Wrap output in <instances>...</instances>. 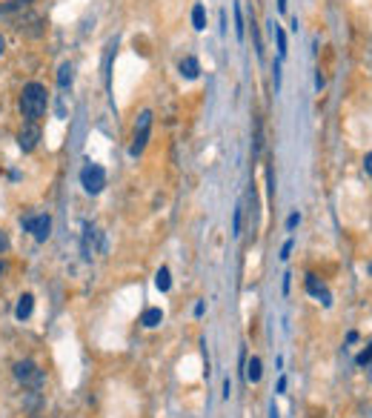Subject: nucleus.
Masks as SVG:
<instances>
[{
	"mask_svg": "<svg viewBox=\"0 0 372 418\" xmlns=\"http://www.w3.org/2000/svg\"><path fill=\"white\" fill-rule=\"evenodd\" d=\"M46 101H49V95H46V86L43 83H26L20 92V112L26 121H37L40 115L46 112Z\"/></svg>",
	"mask_w": 372,
	"mask_h": 418,
	"instance_id": "obj_1",
	"label": "nucleus"
},
{
	"mask_svg": "<svg viewBox=\"0 0 372 418\" xmlns=\"http://www.w3.org/2000/svg\"><path fill=\"white\" fill-rule=\"evenodd\" d=\"M15 378H17V384L29 387V390H35V392L43 390V384H46L43 369H40L35 361H29V358H23V361L15 364Z\"/></svg>",
	"mask_w": 372,
	"mask_h": 418,
	"instance_id": "obj_2",
	"label": "nucleus"
},
{
	"mask_svg": "<svg viewBox=\"0 0 372 418\" xmlns=\"http://www.w3.org/2000/svg\"><path fill=\"white\" fill-rule=\"evenodd\" d=\"M149 132H152V112L144 109V112H141V118H137V124H135V144H132V149H129L132 158H137V155L146 149V144H149Z\"/></svg>",
	"mask_w": 372,
	"mask_h": 418,
	"instance_id": "obj_3",
	"label": "nucleus"
},
{
	"mask_svg": "<svg viewBox=\"0 0 372 418\" xmlns=\"http://www.w3.org/2000/svg\"><path fill=\"white\" fill-rule=\"evenodd\" d=\"M81 183H83V190H86L89 195L103 192V187H106V172H103V167L86 164V167L81 169Z\"/></svg>",
	"mask_w": 372,
	"mask_h": 418,
	"instance_id": "obj_4",
	"label": "nucleus"
},
{
	"mask_svg": "<svg viewBox=\"0 0 372 418\" xmlns=\"http://www.w3.org/2000/svg\"><path fill=\"white\" fill-rule=\"evenodd\" d=\"M23 229L32 232L35 241H46L52 235V218L49 215H35V218L26 215V218H23Z\"/></svg>",
	"mask_w": 372,
	"mask_h": 418,
	"instance_id": "obj_5",
	"label": "nucleus"
},
{
	"mask_svg": "<svg viewBox=\"0 0 372 418\" xmlns=\"http://www.w3.org/2000/svg\"><path fill=\"white\" fill-rule=\"evenodd\" d=\"M37 141H40V126H37V121H26V126L17 132V147H20L23 152H32V149L37 147Z\"/></svg>",
	"mask_w": 372,
	"mask_h": 418,
	"instance_id": "obj_6",
	"label": "nucleus"
},
{
	"mask_svg": "<svg viewBox=\"0 0 372 418\" xmlns=\"http://www.w3.org/2000/svg\"><path fill=\"white\" fill-rule=\"evenodd\" d=\"M307 292L315 295V298H321V301H323V307H330V304H332V295L327 292V287H323V281H321L318 275H307Z\"/></svg>",
	"mask_w": 372,
	"mask_h": 418,
	"instance_id": "obj_7",
	"label": "nucleus"
},
{
	"mask_svg": "<svg viewBox=\"0 0 372 418\" xmlns=\"http://www.w3.org/2000/svg\"><path fill=\"white\" fill-rule=\"evenodd\" d=\"M32 310H35V295H32V292H23V295L17 298L15 318H17V321H26V318L32 315Z\"/></svg>",
	"mask_w": 372,
	"mask_h": 418,
	"instance_id": "obj_8",
	"label": "nucleus"
},
{
	"mask_svg": "<svg viewBox=\"0 0 372 418\" xmlns=\"http://www.w3.org/2000/svg\"><path fill=\"white\" fill-rule=\"evenodd\" d=\"M261 376H264V361H261L258 356H252V358L246 361V381L258 384V381H261Z\"/></svg>",
	"mask_w": 372,
	"mask_h": 418,
	"instance_id": "obj_9",
	"label": "nucleus"
},
{
	"mask_svg": "<svg viewBox=\"0 0 372 418\" xmlns=\"http://www.w3.org/2000/svg\"><path fill=\"white\" fill-rule=\"evenodd\" d=\"M178 69H180V75H183L186 81H195V78L201 75V63H198V60H195L192 55H189V58H183Z\"/></svg>",
	"mask_w": 372,
	"mask_h": 418,
	"instance_id": "obj_10",
	"label": "nucleus"
},
{
	"mask_svg": "<svg viewBox=\"0 0 372 418\" xmlns=\"http://www.w3.org/2000/svg\"><path fill=\"white\" fill-rule=\"evenodd\" d=\"M98 238V229L92 226V224H86L83 226V258H92V252H95V246H92V241Z\"/></svg>",
	"mask_w": 372,
	"mask_h": 418,
	"instance_id": "obj_11",
	"label": "nucleus"
},
{
	"mask_svg": "<svg viewBox=\"0 0 372 418\" xmlns=\"http://www.w3.org/2000/svg\"><path fill=\"white\" fill-rule=\"evenodd\" d=\"M164 321V312H160L158 307H149V310H144V315H141V324L146 330H152V327H158V324Z\"/></svg>",
	"mask_w": 372,
	"mask_h": 418,
	"instance_id": "obj_12",
	"label": "nucleus"
},
{
	"mask_svg": "<svg viewBox=\"0 0 372 418\" xmlns=\"http://www.w3.org/2000/svg\"><path fill=\"white\" fill-rule=\"evenodd\" d=\"M155 287H158L160 292H169V287H172L169 267H160V269H158V275H155Z\"/></svg>",
	"mask_w": 372,
	"mask_h": 418,
	"instance_id": "obj_13",
	"label": "nucleus"
},
{
	"mask_svg": "<svg viewBox=\"0 0 372 418\" xmlns=\"http://www.w3.org/2000/svg\"><path fill=\"white\" fill-rule=\"evenodd\" d=\"M72 78H75L72 63H60V69H58V86H60V89H66L69 83H72Z\"/></svg>",
	"mask_w": 372,
	"mask_h": 418,
	"instance_id": "obj_14",
	"label": "nucleus"
},
{
	"mask_svg": "<svg viewBox=\"0 0 372 418\" xmlns=\"http://www.w3.org/2000/svg\"><path fill=\"white\" fill-rule=\"evenodd\" d=\"M192 26H195L198 32L206 29V12H203V3H195V9H192Z\"/></svg>",
	"mask_w": 372,
	"mask_h": 418,
	"instance_id": "obj_15",
	"label": "nucleus"
},
{
	"mask_svg": "<svg viewBox=\"0 0 372 418\" xmlns=\"http://www.w3.org/2000/svg\"><path fill=\"white\" fill-rule=\"evenodd\" d=\"M244 35H246V26H244V15H241V9L235 6V37H238V40H244Z\"/></svg>",
	"mask_w": 372,
	"mask_h": 418,
	"instance_id": "obj_16",
	"label": "nucleus"
},
{
	"mask_svg": "<svg viewBox=\"0 0 372 418\" xmlns=\"http://www.w3.org/2000/svg\"><path fill=\"white\" fill-rule=\"evenodd\" d=\"M275 37H278V55H287V35H284V29H278V23H275Z\"/></svg>",
	"mask_w": 372,
	"mask_h": 418,
	"instance_id": "obj_17",
	"label": "nucleus"
},
{
	"mask_svg": "<svg viewBox=\"0 0 372 418\" xmlns=\"http://www.w3.org/2000/svg\"><path fill=\"white\" fill-rule=\"evenodd\" d=\"M355 364H358V367H366V364H372V344H369L366 350H364V353L355 358Z\"/></svg>",
	"mask_w": 372,
	"mask_h": 418,
	"instance_id": "obj_18",
	"label": "nucleus"
},
{
	"mask_svg": "<svg viewBox=\"0 0 372 418\" xmlns=\"http://www.w3.org/2000/svg\"><path fill=\"white\" fill-rule=\"evenodd\" d=\"M241 218H244V209H235V221H232V235H241Z\"/></svg>",
	"mask_w": 372,
	"mask_h": 418,
	"instance_id": "obj_19",
	"label": "nucleus"
},
{
	"mask_svg": "<svg viewBox=\"0 0 372 418\" xmlns=\"http://www.w3.org/2000/svg\"><path fill=\"white\" fill-rule=\"evenodd\" d=\"M272 72H275V75H272V81H275V92H278V89H281V60H275Z\"/></svg>",
	"mask_w": 372,
	"mask_h": 418,
	"instance_id": "obj_20",
	"label": "nucleus"
},
{
	"mask_svg": "<svg viewBox=\"0 0 372 418\" xmlns=\"http://www.w3.org/2000/svg\"><path fill=\"white\" fill-rule=\"evenodd\" d=\"M292 246H295V241H292V238H289V241H287V244L281 246V261H287V258H289V252H292Z\"/></svg>",
	"mask_w": 372,
	"mask_h": 418,
	"instance_id": "obj_21",
	"label": "nucleus"
},
{
	"mask_svg": "<svg viewBox=\"0 0 372 418\" xmlns=\"http://www.w3.org/2000/svg\"><path fill=\"white\" fill-rule=\"evenodd\" d=\"M298 224H301V215H298V212H292V215L287 218V229H295Z\"/></svg>",
	"mask_w": 372,
	"mask_h": 418,
	"instance_id": "obj_22",
	"label": "nucleus"
},
{
	"mask_svg": "<svg viewBox=\"0 0 372 418\" xmlns=\"http://www.w3.org/2000/svg\"><path fill=\"white\" fill-rule=\"evenodd\" d=\"M0 252H9V238H6L3 229H0Z\"/></svg>",
	"mask_w": 372,
	"mask_h": 418,
	"instance_id": "obj_23",
	"label": "nucleus"
},
{
	"mask_svg": "<svg viewBox=\"0 0 372 418\" xmlns=\"http://www.w3.org/2000/svg\"><path fill=\"white\" fill-rule=\"evenodd\" d=\"M364 169L372 175V152H366V158H364Z\"/></svg>",
	"mask_w": 372,
	"mask_h": 418,
	"instance_id": "obj_24",
	"label": "nucleus"
},
{
	"mask_svg": "<svg viewBox=\"0 0 372 418\" xmlns=\"http://www.w3.org/2000/svg\"><path fill=\"white\" fill-rule=\"evenodd\" d=\"M229 396H232V381L226 378V381H223V399H229Z\"/></svg>",
	"mask_w": 372,
	"mask_h": 418,
	"instance_id": "obj_25",
	"label": "nucleus"
},
{
	"mask_svg": "<svg viewBox=\"0 0 372 418\" xmlns=\"http://www.w3.org/2000/svg\"><path fill=\"white\" fill-rule=\"evenodd\" d=\"M12 3H17V6H20V9H26V6H29V3H35V0H12Z\"/></svg>",
	"mask_w": 372,
	"mask_h": 418,
	"instance_id": "obj_26",
	"label": "nucleus"
},
{
	"mask_svg": "<svg viewBox=\"0 0 372 418\" xmlns=\"http://www.w3.org/2000/svg\"><path fill=\"white\" fill-rule=\"evenodd\" d=\"M315 86H318V89L327 86V81H323V75H321V72H318V78H315Z\"/></svg>",
	"mask_w": 372,
	"mask_h": 418,
	"instance_id": "obj_27",
	"label": "nucleus"
},
{
	"mask_svg": "<svg viewBox=\"0 0 372 418\" xmlns=\"http://www.w3.org/2000/svg\"><path fill=\"white\" fill-rule=\"evenodd\" d=\"M203 310H206V304H203V301H198V304H195V315H203Z\"/></svg>",
	"mask_w": 372,
	"mask_h": 418,
	"instance_id": "obj_28",
	"label": "nucleus"
},
{
	"mask_svg": "<svg viewBox=\"0 0 372 418\" xmlns=\"http://www.w3.org/2000/svg\"><path fill=\"white\" fill-rule=\"evenodd\" d=\"M269 418H281V412H278V407H275V404L269 407Z\"/></svg>",
	"mask_w": 372,
	"mask_h": 418,
	"instance_id": "obj_29",
	"label": "nucleus"
},
{
	"mask_svg": "<svg viewBox=\"0 0 372 418\" xmlns=\"http://www.w3.org/2000/svg\"><path fill=\"white\" fill-rule=\"evenodd\" d=\"M278 9H281V12H287V0H278Z\"/></svg>",
	"mask_w": 372,
	"mask_h": 418,
	"instance_id": "obj_30",
	"label": "nucleus"
},
{
	"mask_svg": "<svg viewBox=\"0 0 372 418\" xmlns=\"http://www.w3.org/2000/svg\"><path fill=\"white\" fill-rule=\"evenodd\" d=\"M3 49H6V40H3V35H0V55H3Z\"/></svg>",
	"mask_w": 372,
	"mask_h": 418,
	"instance_id": "obj_31",
	"label": "nucleus"
},
{
	"mask_svg": "<svg viewBox=\"0 0 372 418\" xmlns=\"http://www.w3.org/2000/svg\"><path fill=\"white\" fill-rule=\"evenodd\" d=\"M369 272H372V264H369Z\"/></svg>",
	"mask_w": 372,
	"mask_h": 418,
	"instance_id": "obj_32",
	"label": "nucleus"
},
{
	"mask_svg": "<svg viewBox=\"0 0 372 418\" xmlns=\"http://www.w3.org/2000/svg\"><path fill=\"white\" fill-rule=\"evenodd\" d=\"M0 272H3V267H0Z\"/></svg>",
	"mask_w": 372,
	"mask_h": 418,
	"instance_id": "obj_33",
	"label": "nucleus"
}]
</instances>
